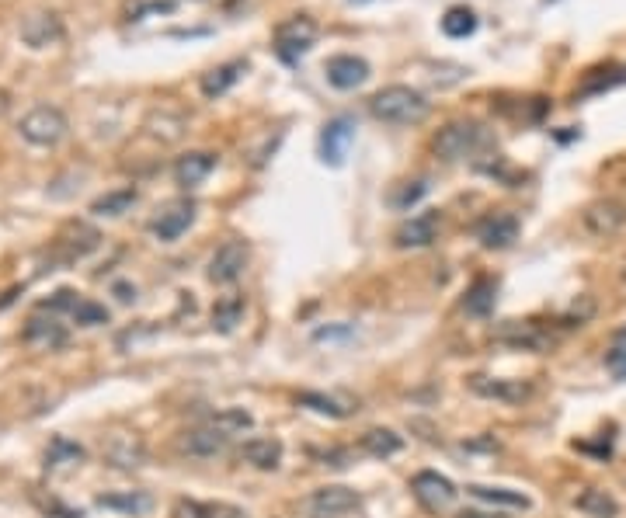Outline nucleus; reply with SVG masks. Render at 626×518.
I'll return each mask as SVG.
<instances>
[{
  "label": "nucleus",
  "instance_id": "f257e3e1",
  "mask_svg": "<svg viewBox=\"0 0 626 518\" xmlns=\"http://www.w3.org/2000/svg\"><path fill=\"white\" fill-rule=\"evenodd\" d=\"M369 112L387 126H418L428 119V98L407 84H390L369 98Z\"/></svg>",
  "mask_w": 626,
  "mask_h": 518
},
{
  "label": "nucleus",
  "instance_id": "f03ea898",
  "mask_svg": "<svg viewBox=\"0 0 626 518\" xmlns=\"http://www.w3.org/2000/svg\"><path fill=\"white\" fill-rule=\"evenodd\" d=\"M484 147H491V133H487L480 122L473 119H460L449 122L446 129H439V136L432 140V150L439 160L446 164H456V160H467L473 153H480Z\"/></svg>",
  "mask_w": 626,
  "mask_h": 518
},
{
  "label": "nucleus",
  "instance_id": "7ed1b4c3",
  "mask_svg": "<svg viewBox=\"0 0 626 518\" xmlns=\"http://www.w3.org/2000/svg\"><path fill=\"white\" fill-rule=\"evenodd\" d=\"M18 133H21V140L32 143V147H42V150L56 147V143L67 136V115L53 105H35L32 112L18 122Z\"/></svg>",
  "mask_w": 626,
  "mask_h": 518
},
{
  "label": "nucleus",
  "instance_id": "20e7f679",
  "mask_svg": "<svg viewBox=\"0 0 626 518\" xmlns=\"http://www.w3.org/2000/svg\"><path fill=\"white\" fill-rule=\"evenodd\" d=\"M411 494L414 501H418L425 512L439 515V512H449V508L456 505V484L449 477H442V473L435 470H421L411 477Z\"/></svg>",
  "mask_w": 626,
  "mask_h": 518
},
{
  "label": "nucleus",
  "instance_id": "39448f33",
  "mask_svg": "<svg viewBox=\"0 0 626 518\" xmlns=\"http://www.w3.org/2000/svg\"><path fill=\"white\" fill-rule=\"evenodd\" d=\"M313 42H317V21L310 14H293L275 28V49L286 63L300 60L303 53H310Z\"/></svg>",
  "mask_w": 626,
  "mask_h": 518
},
{
  "label": "nucleus",
  "instance_id": "423d86ee",
  "mask_svg": "<svg viewBox=\"0 0 626 518\" xmlns=\"http://www.w3.org/2000/svg\"><path fill=\"white\" fill-rule=\"evenodd\" d=\"M359 505H362V498L352 491V487L331 484V487H317V491L310 494L307 515L310 518H345V515H352Z\"/></svg>",
  "mask_w": 626,
  "mask_h": 518
},
{
  "label": "nucleus",
  "instance_id": "0eeeda50",
  "mask_svg": "<svg viewBox=\"0 0 626 518\" xmlns=\"http://www.w3.org/2000/svg\"><path fill=\"white\" fill-rule=\"evenodd\" d=\"M247 261H251V251H247L244 240H223V244L216 247L213 261H209V279H213L216 286H230V282H237L240 275H244Z\"/></svg>",
  "mask_w": 626,
  "mask_h": 518
},
{
  "label": "nucleus",
  "instance_id": "6e6552de",
  "mask_svg": "<svg viewBox=\"0 0 626 518\" xmlns=\"http://www.w3.org/2000/svg\"><path fill=\"white\" fill-rule=\"evenodd\" d=\"M324 74H327V84L338 87V91H355V87H362L369 80V63L362 60V56L338 53L324 63Z\"/></svg>",
  "mask_w": 626,
  "mask_h": 518
},
{
  "label": "nucleus",
  "instance_id": "1a4fd4ad",
  "mask_svg": "<svg viewBox=\"0 0 626 518\" xmlns=\"http://www.w3.org/2000/svg\"><path fill=\"white\" fill-rule=\"evenodd\" d=\"M355 140V122L352 119H331L324 126V133H320V160L331 167H341L348 157V147H352Z\"/></svg>",
  "mask_w": 626,
  "mask_h": 518
},
{
  "label": "nucleus",
  "instance_id": "9d476101",
  "mask_svg": "<svg viewBox=\"0 0 626 518\" xmlns=\"http://www.w3.org/2000/svg\"><path fill=\"white\" fill-rule=\"evenodd\" d=\"M477 240L487 251H505L519 240V216L515 213H491L477 223Z\"/></svg>",
  "mask_w": 626,
  "mask_h": 518
},
{
  "label": "nucleus",
  "instance_id": "9b49d317",
  "mask_svg": "<svg viewBox=\"0 0 626 518\" xmlns=\"http://www.w3.org/2000/svg\"><path fill=\"white\" fill-rule=\"evenodd\" d=\"M494 341L508 348H522V352H547L553 338L547 331H540V324H519V320H508L494 331Z\"/></svg>",
  "mask_w": 626,
  "mask_h": 518
},
{
  "label": "nucleus",
  "instance_id": "f8f14e48",
  "mask_svg": "<svg viewBox=\"0 0 626 518\" xmlns=\"http://www.w3.org/2000/svg\"><path fill=\"white\" fill-rule=\"evenodd\" d=\"M470 390L477 397L487 400H501V404H522V400L533 397V386L526 379H491V376H473Z\"/></svg>",
  "mask_w": 626,
  "mask_h": 518
},
{
  "label": "nucleus",
  "instance_id": "ddd939ff",
  "mask_svg": "<svg viewBox=\"0 0 626 518\" xmlns=\"http://www.w3.org/2000/svg\"><path fill=\"white\" fill-rule=\"evenodd\" d=\"M439 213H418V216H411L407 223H400L397 226V233H393V244L397 247H428L435 240V233H439Z\"/></svg>",
  "mask_w": 626,
  "mask_h": 518
},
{
  "label": "nucleus",
  "instance_id": "4468645a",
  "mask_svg": "<svg viewBox=\"0 0 626 518\" xmlns=\"http://www.w3.org/2000/svg\"><path fill=\"white\" fill-rule=\"evenodd\" d=\"M213 171H216V153L209 150H192L174 160V181L181 188H199Z\"/></svg>",
  "mask_w": 626,
  "mask_h": 518
},
{
  "label": "nucleus",
  "instance_id": "2eb2a0df",
  "mask_svg": "<svg viewBox=\"0 0 626 518\" xmlns=\"http://www.w3.org/2000/svg\"><path fill=\"white\" fill-rule=\"evenodd\" d=\"M21 39H25V46H32V49L53 46V42H60V39H63L60 18H56V14H49V11L28 14V18L21 21Z\"/></svg>",
  "mask_w": 626,
  "mask_h": 518
},
{
  "label": "nucleus",
  "instance_id": "dca6fc26",
  "mask_svg": "<svg viewBox=\"0 0 626 518\" xmlns=\"http://www.w3.org/2000/svg\"><path fill=\"white\" fill-rule=\"evenodd\" d=\"M192 223H195V206H192V202H174V206H167L164 213H160L157 220L150 223V233H154L157 240H164V244H171V240H178Z\"/></svg>",
  "mask_w": 626,
  "mask_h": 518
},
{
  "label": "nucleus",
  "instance_id": "f3484780",
  "mask_svg": "<svg viewBox=\"0 0 626 518\" xmlns=\"http://www.w3.org/2000/svg\"><path fill=\"white\" fill-rule=\"evenodd\" d=\"M623 223H626V206L616 199L592 202V206L585 209V226L592 233H599V237H613Z\"/></svg>",
  "mask_w": 626,
  "mask_h": 518
},
{
  "label": "nucleus",
  "instance_id": "a211bd4d",
  "mask_svg": "<svg viewBox=\"0 0 626 518\" xmlns=\"http://www.w3.org/2000/svg\"><path fill=\"white\" fill-rule=\"evenodd\" d=\"M247 74V60H230V63H220V67H213L209 74H202L199 80V91H202V98H209V101H216V98H223V94L230 91V87L237 84L240 77Z\"/></svg>",
  "mask_w": 626,
  "mask_h": 518
},
{
  "label": "nucleus",
  "instance_id": "6ab92c4d",
  "mask_svg": "<svg viewBox=\"0 0 626 518\" xmlns=\"http://www.w3.org/2000/svg\"><path fill=\"white\" fill-rule=\"evenodd\" d=\"M227 442H230V435H223L220 428H213L206 421L202 428H192V432H185V439H181V449H185L188 456L206 459V456H216V452L227 449Z\"/></svg>",
  "mask_w": 626,
  "mask_h": 518
},
{
  "label": "nucleus",
  "instance_id": "aec40b11",
  "mask_svg": "<svg viewBox=\"0 0 626 518\" xmlns=\"http://www.w3.org/2000/svg\"><path fill=\"white\" fill-rule=\"evenodd\" d=\"M25 341L35 348H63L67 345V327L60 324L56 317H32L25 324Z\"/></svg>",
  "mask_w": 626,
  "mask_h": 518
},
{
  "label": "nucleus",
  "instance_id": "412c9836",
  "mask_svg": "<svg viewBox=\"0 0 626 518\" xmlns=\"http://www.w3.org/2000/svg\"><path fill=\"white\" fill-rule=\"evenodd\" d=\"M240 459L251 463L254 470H279L282 442L279 439H247L244 445H240Z\"/></svg>",
  "mask_w": 626,
  "mask_h": 518
},
{
  "label": "nucleus",
  "instance_id": "4be33fe9",
  "mask_svg": "<svg viewBox=\"0 0 626 518\" xmlns=\"http://www.w3.org/2000/svg\"><path fill=\"white\" fill-rule=\"evenodd\" d=\"M98 508L105 512H122V515H147L154 508V498L147 491H119V494H101Z\"/></svg>",
  "mask_w": 626,
  "mask_h": 518
},
{
  "label": "nucleus",
  "instance_id": "5701e85b",
  "mask_svg": "<svg viewBox=\"0 0 626 518\" xmlns=\"http://www.w3.org/2000/svg\"><path fill=\"white\" fill-rule=\"evenodd\" d=\"M171 518H244V512L227 501H178Z\"/></svg>",
  "mask_w": 626,
  "mask_h": 518
},
{
  "label": "nucleus",
  "instance_id": "b1692460",
  "mask_svg": "<svg viewBox=\"0 0 626 518\" xmlns=\"http://www.w3.org/2000/svg\"><path fill=\"white\" fill-rule=\"evenodd\" d=\"M470 498L477 501H487V505H501V508H522L526 512L533 501L526 498L522 491H512V487H484V484H470L467 487Z\"/></svg>",
  "mask_w": 626,
  "mask_h": 518
},
{
  "label": "nucleus",
  "instance_id": "393cba45",
  "mask_svg": "<svg viewBox=\"0 0 626 518\" xmlns=\"http://www.w3.org/2000/svg\"><path fill=\"white\" fill-rule=\"evenodd\" d=\"M147 129L154 136H160L164 143H174V140H181V136H185L188 122H185V115L174 112V108H157V112H150Z\"/></svg>",
  "mask_w": 626,
  "mask_h": 518
},
{
  "label": "nucleus",
  "instance_id": "a878e982",
  "mask_svg": "<svg viewBox=\"0 0 626 518\" xmlns=\"http://www.w3.org/2000/svg\"><path fill=\"white\" fill-rule=\"evenodd\" d=\"M494 299H498V282H494V279H477L467 289L463 310H467V317H487V313L494 310Z\"/></svg>",
  "mask_w": 626,
  "mask_h": 518
},
{
  "label": "nucleus",
  "instance_id": "bb28decb",
  "mask_svg": "<svg viewBox=\"0 0 626 518\" xmlns=\"http://www.w3.org/2000/svg\"><path fill=\"white\" fill-rule=\"evenodd\" d=\"M574 508L592 518H616L620 515V505H616L613 494L599 491V487H588V491H581L578 498H574Z\"/></svg>",
  "mask_w": 626,
  "mask_h": 518
},
{
  "label": "nucleus",
  "instance_id": "cd10ccee",
  "mask_svg": "<svg viewBox=\"0 0 626 518\" xmlns=\"http://www.w3.org/2000/svg\"><path fill=\"white\" fill-rule=\"evenodd\" d=\"M244 310H247L244 296H237V293L220 296V299H216V306H213V327L220 334H230L240 324V320H244Z\"/></svg>",
  "mask_w": 626,
  "mask_h": 518
},
{
  "label": "nucleus",
  "instance_id": "c85d7f7f",
  "mask_svg": "<svg viewBox=\"0 0 626 518\" xmlns=\"http://www.w3.org/2000/svg\"><path fill=\"white\" fill-rule=\"evenodd\" d=\"M362 449L373 459H387L404 449V439H400L397 432H390V428H369V432L362 435Z\"/></svg>",
  "mask_w": 626,
  "mask_h": 518
},
{
  "label": "nucleus",
  "instance_id": "c756f323",
  "mask_svg": "<svg viewBox=\"0 0 626 518\" xmlns=\"http://www.w3.org/2000/svg\"><path fill=\"white\" fill-rule=\"evenodd\" d=\"M136 199H140V192H136V188H119V192H105L101 199L91 202V213L94 216H122V213H129V209L136 206Z\"/></svg>",
  "mask_w": 626,
  "mask_h": 518
},
{
  "label": "nucleus",
  "instance_id": "7c9ffc66",
  "mask_svg": "<svg viewBox=\"0 0 626 518\" xmlns=\"http://www.w3.org/2000/svg\"><path fill=\"white\" fill-rule=\"evenodd\" d=\"M442 32L449 39H467V35L477 32V14L470 7H449L446 18H442Z\"/></svg>",
  "mask_w": 626,
  "mask_h": 518
},
{
  "label": "nucleus",
  "instance_id": "2f4dec72",
  "mask_svg": "<svg viewBox=\"0 0 626 518\" xmlns=\"http://www.w3.org/2000/svg\"><path fill=\"white\" fill-rule=\"evenodd\" d=\"M209 425L220 428L223 435H237V432H247V428L254 425V418L244 407H223V411H216L213 418H209Z\"/></svg>",
  "mask_w": 626,
  "mask_h": 518
},
{
  "label": "nucleus",
  "instance_id": "473e14b6",
  "mask_svg": "<svg viewBox=\"0 0 626 518\" xmlns=\"http://www.w3.org/2000/svg\"><path fill=\"white\" fill-rule=\"evenodd\" d=\"M108 459L119 466H140L143 463V445L133 439V435H115L112 445H108Z\"/></svg>",
  "mask_w": 626,
  "mask_h": 518
},
{
  "label": "nucleus",
  "instance_id": "72a5a7b5",
  "mask_svg": "<svg viewBox=\"0 0 626 518\" xmlns=\"http://www.w3.org/2000/svg\"><path fill=\"white\" fill-rule=\"evenodd\" d=\"M300 404L303 407H310V411H317V414H324V418H348V407H341L338 400L334 397H324V393H313V390H307V393H300Z\"/></svg>",
  "mask_w": 626,
  "mask_h": 518
},
{
  "label": "nucleus",
  "instance_id": "f704fd0d",
  "mask_svg": "<svg viewBox=\"0 0 626 518\" xmlns=\"http://www.w3.org/2000/svg\"><path fill=\"white\" fill-rule=\"evenodd\" d=\"M425 195H428V181H404V185H400L397 192L390 195V206L404 213V209L418 206V202L425 199Z\"/></svg>",
  "mask_w": 626,
  "mask_h": 518
},
{
  "label": "nucleus",
  "instance_id": "c9c22d12",
  "mask_svg": "<svg viewBox=\"0 0 626 518\" xmlns=\"http://www.w3.org/2000/svg\"><path fill=\"white\" fill-rule=\"evenodd\" d=\"M70 317H74L80 327L108 324V310H105L101 303H94V299H77V306L70 310Z\"/></svg>",
  "mask_w": 626,
  "mask_h": 518
},
{
  "label": "nucleus",
  "instance_id": "e433bc0d",
  "mask_svg": "<svg viewBox=\"0 0 626 518\" xmlns=\"http://www.w3.org/2000/svg\"><path fill=\"white\" fill-rule=\"evenodd\" d=\"M606 366L616 379H626V327H620L613 338V348L606 355Z\"/></svg>",
  "mask_w": 626,
  "mask_h": 518
},
{
  "label": "nucleus",
  "instance_id": "4c0bfd02",
  "mask_svg": "<svg viewBox=\"0 0 626 518\" xmlns=\"http://www.w3.org/2000/svg\"><path fill=\"white\" fill-rule=\"evenodd\" d=\"M77 459H84V449L74 442H67V439H56L53 442V449H49V456H46V466L53 470V466H60V463H77Z\"/></svg>",
  "mask_w": 626,
  "mask_h": 518
},
{
  "label": "nucleus",
  "instance_id": "58836bf2",
  "mask_svg": "<svg viewBox=\"0 0 626 518\" xmlns=\"http://www.w3.org/2000/svg\"><path fill=\"white\" fill-rule=\"evenodd\" d=\"M115 296H119L122 303H133V299H136V289H133V286H126V282H119V286H115Z\"/></svg>",
  "mask_w": 626,
  "mask_h": 518
},
{
  "label": "nucleus",
  "instance_id": "ea45409f",
  "mask_svg": "<svg viewBox=\"0 0 626 518\" xmlns=\"http://www.w3.org/2000/svg\"><path fill=\"white\" fill-rule=\"evenodd\" d=\"M456 518H505V515H498V512H460Z\"/></svg>",
  "mask_w": 626,
  "mask_h": 518
}]
</instances>
